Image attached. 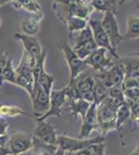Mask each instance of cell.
I'll list each match as a JSON object with an SVG mask.
<instances>
[{
    "label": "cell",
    "instance_id": "1",
    "mask_svg": "<svg viewBox=\"0 0 139 155\" xmlns=\"http://www.w3.org/2000/svg\"><path fill=\"white\" fill-rule=\"evenodd\" d=\"M120 102L110 98L109 96L97 106L98 115V130L101 131L102 136H106L109 131L116 129V115Z\"/></svg>",
    "mask_w": 139,
    "mask_h": 155
},
{
    "label": "cell",
    "instance_id": "2",
    "mask_svg": "<svg viewBox=\"0 0 139 155\" xmlns=\"http://www.w3.org/2000/svg\"><path fill=\"white\" fill-rule=\"evenodd\" d=\"M53 11L56 14L57 19L60 22L65 24L67 20L71 17H78L88 21L90 18V15L93 11L92 6L89 2H82L80 0H76L70 4H62L53 2L52 4Z\"/></svg>",
    "mask_w": 139,
    "mask_h": 155
},
{
    "label": "cell",
    "instance_id": "3",
    "mask_svg": "<svg viewBox=\"0 0 139 155\" xmlns=\"http://www.w3.org/2000/svg\"><path fill=\"white\" fill-rule=\"evenodd\" d=\"M105 136H102V134L95 137H88V139H79V137L74 139V137L62 134V136H57V146L64 152L77 153L92 144L105 143Z\"/></svg>",
    "mask_w": 139,
    "mask_h": 155
},
{
    "label": "cell",
    "instance_id": "4",
    "mask_svg": "<svg viewBox=\"0 0 139 155\" xmlns=\"http://www.w3.org/2000/svg\"><path fill=\"white\" fill-rule=\"evenodd\" d=\"M84 61L88 66L92 67L93 71L98 74L111 68L117 60L113 58L106 49L98 48Z\"/></svg>",
    "mask_w": 139,
    "mask_h": 155
},
{
    "label": "cell",
    "instance_id": "5",
    "mask_svg": "<svg viewBox=\"0 0 139 155\" xmlns=\"http://www.w3.org/2000/svg\"><path fill=\"white\" fill-rule=\"evenodd\" d=\"M61 50L64 52V58L67 60V63L70 68V81L69 83L73 82L76 78H78L82 72L86 71L88 68V65L85 63L84 60L80 59L79 57L76 55L73 48H71L70 45L68 42H64L61 47Z\"/></svg>",
    "mask_w": 139,
    "mask_h": 155
},
{
    "label": "cell",
    "instance_id": "6",
    "mask_svg": "<svg viewBox=\"0 0 139 155\" xmlns=\"http://www.w3.org/2000/svg\"><path fill=\"white\" fill-rule=\"evenodd\" d=\"M101 24L109 38L112 48L116 51V47L123 41V35H122L120 32V27L115 15L111 12H104V17L101 20Z\"/></svg>",
    "mask_w": 139,
    "mask_h": 155
},
{
    "label": "cell",
    "instance_id": "7",
    "mask_svg": "<svg viewBox=\"0 0 139 155\" xmlns=\"http://www.w3.org/2000/svg\"><path fill=\"white\" fill-rule=\"evenodd\" d=\"M68 88L60 89V90H52L50 93V107L46 114H44L42 117L36 118L35 120H46L49 117H61L62 109L64 107L65 104L68 101L67 96Z\"/></svg>",
    "mask_w": 139,
    "mask_h": 155
},
{
    "label": "cell",
    "instance_id": "8",
    "mask_svg": "<svg viewBox=\"0 0 139 155\" xmlns=\"http://www.w3.org/2000/svg\"><path fill=\"white\" fill-rule=\"evenodd\" d=\"M88 25L92 28L93 39L97 42L99 48L106 49L115 60H120V55L112 48V46H111L109 38H108L107 34H106V32L104 31V29L102 27V24H101V20L89 18V20H88Z\"/></svg>",
    "mask_w": 139,
    "mask_h": 155
},
{
    "label": "cell",
    "instance_id": "9",
    "mask_svg": "<svg viewBox=\"0 0 139 155\" xmlns=\"http://www.w3.org/2000/svg\"><path fill=\"white\" fill-rule=\"evenodd\" d=\"M46 52H43V54L39 58H36L35 66L33 68V78L34 82L40 84L44 88L47 93H51L52 87L55 81V77L49 74L45 69V61H46Z\"/></svg>",
    "mask_w": 139,
    "mask_h": 155
},
{
    "label": "cell",
    "instance_id": "10",
    "mask_svg": "<svg viewBox=\"0 0 139 155\" xmlns=\"http://www.w3.org/2000/svg\"><path fill=\"white\" fill-rule=\"evenodd\" d=\"M30 99L33 106V119L40 118L47 113L50 107V94L35 82L33 84V94Z\"/></svg>",
    "mask_w": 139,
    "mask_h": 155
},
{
    "label": "cell",
    "instance_id": "11",
    "mask_svg": "<svg viewBox=\"0 0 139 155\" xmlns=\"http://www.w3.org/2000/svg\"><path fill=\"white\" fill-rule=\"evenodd\" d=\"M95 74L108 89L113 86L122 85L123 79H125V68H123L120 60H117L114 63V65L107 71L98 72V74L95 72Z\"/></svg>",
    "mask_w": 139,
    "mask_h": 155
},
{
    "label": "cell",
    "instance_id": "12",
    "mask_svg": "<svg viewBox=\"0 0 139 155\" xmlns=\"http://www.w3.org/2000/svg\"><path fill=\"white\" fill-rule=\"evenodd\" d=\"M12 155H20L32 148V136L25 131H15L9 137Z\"/></svg>",
    "mask_w": 139,
    "mask_h": 155
},
{
    "label": "cell",
    "instance_id": "13",
    "mask_svg": "<svg viewBox=\"0 0 139 155\" xmlns=\"http://www.w3.org/2000/svg\"><path fill=\"white\" fill-rule=\"evenodd\" d=\"M37 124L33 131V137L47 145L57 146L56 128L52 124L46 122V120H36Z\"/></svg>",
    "mask_w": 139,
    "mask_h": 155
},
{
    "label": "cell",
    "instance_id": "14",
    "mask_svg": "<svg viewBox=\"0 0 139 155\" xmlns=\"http://www.w3.org/2000/svg\"><path fill=\"white\" fill-rule=\"evenodd\" d=\"M99 128L98 115H97V104H92L88 109L86 115L82 118V124L79 132V139H88L92 131Z\"/></svg>",
    "mask_w": 139,
    "mask_h": 155
},
{
    "label": "cell",
    "instance_id": "15",
    "mask_svg": "<svg viewBox=\"0 0 139 155\" xmlns=\"http://www.w3.org/2000/svg\"><path fill=\"white\" fill-rule=\"evenodd\" d=\"M15 37L23 44L24 51L26 53H28L30 56L34 57L35 59L39 58L43 54V52H44L42 48V45L40 44V41H37L36 37L27 35V34L24 33H16Z\"/></svg>",
    "mask_w": 139,
    "mask_h": 155
},
{
    "label": "cell",
    "instance_id": "16",
    "mask_svg": "<svg viewBox=\"0 0 139 155\" xmlns=\"http://www.w3.org/2000/svg\"><path fill=\"white\" fill-rule=\"evenodd\" d=\"M125 68V79H139V54H131L120 58Z\"/></svg>",
    "mask_w": 139,
    "mask_h": 155
},
{
    "label": "cell",
    "instance_id": "17",
    "mask_svg": "<svg viewBox=\"0 0 139 155\" xmlns=\"http://www.w3.org/2000/svg\"><path fill=\"white\" fill-rule=\"evenodd\" d=\"M90 104L88 101L84 99H68L65 104V110L70 113V116L73 119H77L78 116H81V118L86 115L88 109L90 107Z\"/></svg>",
    "mask_w": 139,
    "mask_h": 155
},
{
    "label": "cell",
    "instance_id": "18",
    "mask_svg": "<svg viewBox=\"0 0 139 155\" xmlns=\"http://www.w3.org/2000/svg\"><path fill=\"white\" fill-rule=\"evenodd\" d=\"M131 118V109L130 106L127 104V102H123V104H120L117 109V115H116V129L115 130L118 131L120 137V141H122V144L125 145L126 143L123 142V126L125 124V122L127 121L128 119Z\"/></svg>",
    "mask_w": 139,
    "mask_h": 155
},
{
    "label": "cell",
    "instance_id": "19",
    "mask_svg": "<svg viewBox=\"0 0 139 155\" xmlns=\"http://www.w3.org/2000/svg\"><path fill=\"white\" fill-rule=\"evenodd\" d=\"M42 19H43V15H41V16H34L33 15L32 17H27L21 24L24 34L34 36L39 32L40 22H41Z\"/></svg>",
    "mask_w": 139,
    "mask_h": 155
},
{
    "label": "cell",
    "instance_id": "20",
    "mask_svg": "<svg viewBox=\"0 0 139 155\" xmlns=\"http://www.w3.org/2000/svg\"><path fill=\"white\" fill-rule=\"evenodd\" d=\"M89 4L93 9L99 12H111L114 15L117 14V2L116 0H90Z\"/></svg>",
    "mask_w": 139,
    "mask_h": 155
},
{
    "label": "cell",
    "instance_id": "21",
    "mask_svg": "<svg viewBox=\"0 0 139 155\" xmlns=\"http://www.w3.org/2000/svg\"><path fill=\"white\" fill-rule=\"evenodd\" d=\"M139 37V17L130 16L127 20V30L123 35V41L136 39Z\"/></svg>",
    "mask_w": 139,
    "mask_h": 155
},
{
    "label": "cell",
    "instance_id": "22",
    "mask_svg": "<svg viewBox=\"0 0 139 155\" xmlns=\"http://www.w3.org/2000/svg\"><path fill=\"white\" fill-rule=\"evenodd\" d=\"M92 94H93V104H96L97 106L104 101L106 97H108V88L103 84V82L98 77L96 78V83L92 89Z\"/></svg>",
    "mask_w": 139,
    "mask_h": 155
},
{
    "label": "cell",
    "instance_id": "23",
    "mask_svg": "<svg viewBox=\"0 0 139 155\" xmlns=\"http://www.w3.org/2000/svg\"><path fill=\"white\" fill-rule=\"evenodd\" d=\"M15 8L17 9H25V11L31 12L34 16H41L43 15L42 6L36 0H22L19 3L15 4Z\"/></svg>",
    "mask_w": 139,
    "mask_h": 155
},
{
    "label": "cell",
    "instance_id": "24",
    "mask_svg": "<svg viewBox=\"0 0 139 155\" xmlns=\"http://www.w3.org/2000/svg\"><path fill=\"white\" fill-rule=\"evenodd\" d=\"M65 24L68 25V30H69V37L72 38L73 33H77V32L81 31L88 25V21L78 17H71L67 20Z\"/></svg>",
    "mask_w": 139,
    "mask_h": 155
},
{
    "label": "cell",
    "instance_id": "25",
    "mask_svg": "<svg viewBox=\"0 0 139 155\" xmlns=\"http://www.w3.org/2000/svg\"><path fill=\"white\" fill-rule=\"evenodd\" d=\"M93 39V35H92V28H90L89 25H87L84 29H82L81 31L77 32V36L75 38V44L73 49H78L81 46H83L84 44H86L89 41Z\"/></svg>",
    "mask_w": 139,
    "mask_h": 155
},
{
    "label": "cell",
    "instance_id": "26",
    "mask_svg": "<svg viewBox=\"0 0 139 155\" xmlns=\"http://www.w3.org/2000/svg\"><path fill=\"white\" fill-rule=\"evenodd\" d=\"M98 48H99V47H98L97 42L95 41V39H92V41H89L88 42H86V44L83 45V46H81L80 48L75 49V50L73 49V50H74L76 55H77L80 59L85 60L88 56H89V55H92Z\"/></svg>",
    "mask_w": 139,
    "mask_h": 155
},
{
    "label": "cell",
    "instance_id": "27",
    "mask_svg": "<svg viewBox=\"0 0 139 155\" xmlns=\"http://www.w3.org/2000/svg\"><path fill=\"white\" fill-rule=\"evenodd\" d=\"M0 114L1 116H9V117H15L17 115H25L33 118V115H30L26 113L23 110H21L17 106H9V104H1L0 106Z\"/></svg>",
    "mask_w": 139,
    "mask_h": 155
},
{
    "label": "cell",
    "instance_id": "28",
    "mask_svg": "<svg viewBox=\"0 0 139 155\" xmlns=\"http://www.w3.org/2000/svg\"><path fill=\"white\" fill-rule=\"evenodd\" d=\"M77 155H105V143L89 145L85 149L77 152Z\"/></svg>",
    "mask_w": 139,
    "mask_h": 155
},
{
    "label": "cell",
    "instance_id": "29",
    "mask_svg": "<svg viewBox=\"0 0 139 155\" xmlns=\"http://www.w3.org/2000/svg\"><path fill=\"white\" fill-rule=\"evenodd\" d=\"M16 71H15L14 66H12V58L9 57V61H7L5 68L2 72V83L3 82H9V83L15 84L16 83Z\"/></svg>",
    "mask_w": 139,
    "mask_h": 155
},
{
    "label": "cell",
    "instance_id": "30",
    "mask_svg": "<svg viewBox=\"0 0 139 155\" xmlns=\"http://www.w3.org/2000/svg\"><path fill=\"white\" fill-rule=\"evenodd\" d=\"M108 96L110 98L114 99V101L123 104L126 102L125 95H123V91L122 88V85H117V86H113L108 89Z\"/></svg>",
    "mask_w": 139,
    "mask_h": 155
},
{
    "label": "cell",
    "instance_id": "31",
    "mask_svg": "<svg viewBox=\"0 0 139 155\" xmlns=\"http://www.w3.org/2000/svg\"><path fill=\"white\" fill-rule=\"evenodd\" d=\"M0 155H12V151L9 147V136L0 137Z\"/></svg>",
    "mask_w": 139,
    "mask_h": 155
},
{
    "label": "cell",
    "instance_id": "32",
    "mask_svg": "<svg viewBox=\"0 0 139 155\" xmlns=\"http://www.w3.org/2000/svg\"><path fill=\"white\" fill-rule=\"evenodd\" d=\"M9 59V55L6 54L3 50H0V85H2V72Z\"/></svg>",
    "mask_w": 139,
    "mask_h": 155
},
{
    "label": "cell",
    "instance_id": "33",
    "mask_svg": "<svg viewBox=\"0 0 139 155\" xmlns=\"http://www.w3.org/2000/svg\"><path fill=\"white\" fill-rule=\"evenodd\" d=\"M129 106L131 109V119L139 125V102L130 104Z\"/></svg>",
    "mask_w": 139,
    "mask_h": 155
},
{
    "label": "cell",
    "instance_id": "34",
    "mask_svg": "<svg viewBox=\"0 0 139 155\" xmlns=\"http://www.w3.org/2000/svg\"><path fill=\"white\" fill-rule=\"evenodd\" d=\"M9 126V123L6 121L5 119L0 118V137L5 136L6 134V129Z\"/></svg>",
    "mask_w": 139,
    "mask_h": 155
},
{
    "label": "cell",
    "instance_id": "35",
    "mask_svg": "<svg viewBox=\"0 0 139 155\" xmlns=\"http://www.w3.org/2000/svg\"><path fill=\"white\" fill-rule=\"evenodd\" d=\"M74 1H76V0H54L53 2H57V3H62V4H70Z\"/></svg>",
    "mask_w": 139,
    "mask_h": 155
},
{
    "label": "cell",
    "instance_id": "36",
    "mask_svg": "<svg viewBox=\"0 0 139 155\" xmlns=\"http://www.w3.org/2000/svg\"><path fill=\"white\" fill-rule=\"evenodd\" d=\"M129 155H139V145L137 147H136V149L134 150V151L132 152L131 154H129Z\"/></svg>",
    "mask_w": 139,
    "mask_h": 155
},
{
    "label": "cell",
    "instance_id": "37",
    "mask_svg": "<svg viewBox=\"0 0 139 155\" xmlns=\"http://www.w3.org/2000/svg\"><path fill=\"white\" fill-rule=\"evenodd\" d=\"M9 2H11V0H0V6L5 5V4L9 3Z\"/></svg>",
    "mask_w": 139,
    "mask_h": 155
},
{
    "label": "cell",
    "instance_id": "38",
    "mask_svg": "<svg viewBox=\"0 0 139 155\" xmlns=\"http://www.w3.org/2000/svg\"><path fill=\"white\" fill-rule=\"evenodd\" d=\"M127 1H129V0H120V3H118V4H123V3H125V2H127ZM136 7H137V8H139V2H138L137 4H136Z\"/></svg>",
    "mask_w": 139,
    "mask_h": 155
},
{
    "label": "cell",
    "instance_id": "39",
    "mask_svg": "<svg viewBox=\"0 0 139 155\" xmlns=\"http://www.w3.org/2000/svg\"><path fill=\"white\" fill-rule=\"evenodd\" d=\"M20 1H22V0H11V2L12 3V5H15V4H17V3H19Z\"/></svg>",
    "mask_w": 139,
    "mask_h": 155
},
{
    "label": "cell",
    "instance_id": "40",
    "mask_svg": "<svg viewBox=\"0 0 139 155\" xmlns=\"http://www.w3.org/2000/svg\"><path fill=\"white\" fill-rule=\"evenodd\" d=\"M80 1H82V2H87V0H80Z\"/></svg>",
    "mask_w": 139,
    "mask_h": 155
},
{
    "label": "cell",
    "instance_id": "41",
    "mask_svg": "<svg viewBox=\"0 0 139 155\" xmlns=\"http://www.w3.org/2000/svg\"><path fill=\"white\" fill-rule=\"evenodd\" d=\"M68 155H73V153H71V152H68Z\"/></svg>",
    "mask_w": 139,
    "mask_h": 155
},
{
    "label": "cell",
    "instance_id": "42",
    "mask_svg": "<svg viewBox=\"0 0 139 155\" xmlns=\"http://www.w3.org/2000/svg\"><path fill=\"white\" fill-rule=\"evenodd\" d=\"M2 92V90H1V85H0V93Z\"/></svg>",
    "mask_w": 139,
    "mask_h": 155
},
{
    "label": "cell",
    "instance_id": "43",
    "mask_svg": "<svg viewBox=\"0 0 139 155\" xmlns=\"http://www.w3.org/2000/svg\"><path fill=\"white\" fill-rule=\"evenodd\" d=\"M32 155H37V154H35V153H33V152H32Z\"/></svg>",
    "mask_w": 139,
    "mask_h": 155
},
{
    "label": "cell",
    "instance_id": "44",
    "mask_svg": "<svg viewBox=\"0 0 139 155\" xmlns=\"http://www.w3.org/2000/svg\"><path fill=\"white\" fill-rule=\"evenodd\" d=\"M0 26H1V19H0Z\"/></svg>",
    "mask_w": 139,
    "mask_h": 155
},
{
    "label": "cell",
    "instance_id": "45",
    "mask_svg": "<svg viewBox=\"0 0 139 155\" xmlns=\"http://www.w3.org/2000/svg\"><path fill=\"white\" fill-rule=\"evenodd\" d=\"M1 117H2V116H1V114H0V118H1Z\"/></svg>",
    "mask_w": 139,
    "mask_h": 155
},
{
    "label": "cell",
    "instance_id": "46",
    "mask_svg": "<svg viewBox=\"0 0 139 155\" xmlns=\"http://www.w3.org/2000/svg\"><path fill=\"white\" fill-rule=\"evenodd\" d=\"M138 84H139V79H138Z\"/></svg>",
    "mask_w": 139,
    "mask_h": 155
}]
</instances>
